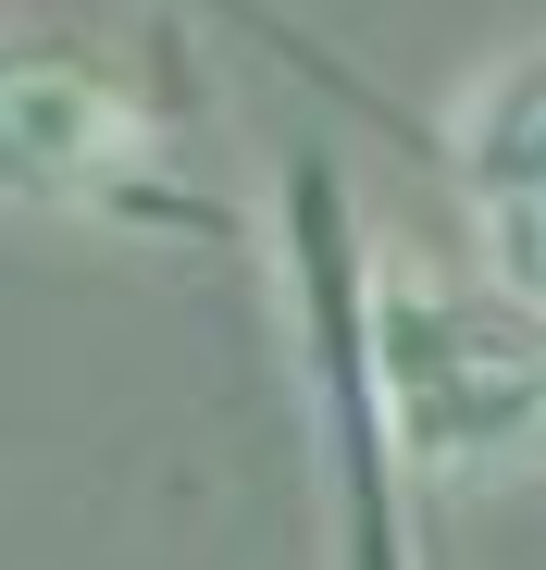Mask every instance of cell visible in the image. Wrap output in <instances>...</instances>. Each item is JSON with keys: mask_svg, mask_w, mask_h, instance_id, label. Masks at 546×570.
Wrapping results in <instances>:
<instances>
[{"mask_svg": "<svg viewBox=\"0 0 546 570\" xmlns=\"http://www.w3.org/2000/svg\"><path fill=\"white\" fill-rule=\"evenodd\" d=\"M311 311L323 360L348 372L386 471L410 484H509L546 459V311L497 273H447L410 248L335 236V199L311 186Z\"/></svg>", "mask_w": 546, "mask_h": 570, "instance_id": "obj_1", "label": "cell"}, {"mask_svg": "<svg viewBox=\"0 0 546 570\" xmlns=\"http://www.w3.org/2000/svg\"><path fill=\"white\" fill-rule=\"evenodd\" d=\"M162 161V112L137 75L75 38H0V199L26 212H100Z\"/></svg>", "mask_w": 546, "mask_h": 570, "instance_id": "obj_2", "label": "cell"}, {"mask_svg": "<svg viewBox=\"0 0 546 570\" xmlns=\"http://www.w3.org/2000/svg\"><path fill=\"white\" fill-rule=\"evenodd\" d=\"M460 199L485 236V273L546 311V50L497 62L460 112Z\"/></svg>", "mask_w": 546, "mask_h": 570, "instance_id": "obj_3", "label": "cell"}]
</instances>
